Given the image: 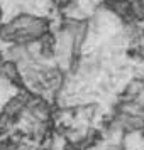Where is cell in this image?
I'll return each mask as SVG.
<instances>
[{
	"label": "cell",
	"mask_w": 144,
	"mask_h": 150,
	"mask_svg": "<svg viewBox=\"0 0 144 150\" xmlns=\"http://www.w3.org/2000/svg\"><path fill=\"white\" fill-rule=\"evenodd\" d=\"M0 150H5V149H4V147H2V145H0Z\"/></svg>",
	"instance_id": "obj_1"
}]
</instances>
